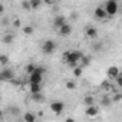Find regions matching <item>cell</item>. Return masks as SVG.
Returning <instances> with one entry per match:
<instances>
[{"instance_id": "obj_1", "label": "cell", "mask_w": 122, "mask_h": 122, "mask_svg": "<svg viewBox=\"0 0 122 122\" xmlns=\"http://www.w3.org/2000/svg\"><path fill=\"white\" fill-rule=\"evenodd\" d=\"M45 72H46L45 68H35V71L29 75V82L30 83H42Z\"/></svg>"}, {"instance_id": "obj_2", "label": "cell", "mask_w": 122, "mask_h": 122, "mask_svg": "<svg viewBox=\"0 0 122 122\" xmlns=\"http://www.w3.org/2000/svg\"><path fill=\"white\" fill-rule=\"evenodd\" d=\"M103 9H105V12H106V15L109 16V17H113V16H116V13H118V2H115V0H108V2L105 3V6H103Z\"/></svg>"}, {"instance_id": "obj_3", "label": "cell", "mask_w": 122, "mask_h": 122, "mask_svg": "<svg viewBox=\"0 0 122 122\" xmlns=\"http://www.w3.org/2000/svg\"><path fill=\"white\" fill-rule=\"evenodd\" d=\"M82 56H83V53H82L81 50H69L65 63H66V65H69V63H78V65H79V60H81Z\"/></svg>"}, {"instance_id": "obj_4", "label": "cell", "mask_w": 122, "mask_h": 122, "mask_svg": "<svg viewBox=\"0 0 122 122\" xmlns=\"http://www.w3.org/2000/svg\"><path fill=\"white\" fill-rule=\"evenodd\" d=\"M56 50V43L53 42V40H45L43 42V45H42V52L45 53V55H50V53H53Z\"/></svg>"}, {"instance_id": "obj_5", "label": "cell", "mask_w": 122, "mask_h": 122, "mask_svg": "<svg viewBox=\"0 0 122 122\" xmlns=\"http://www.w3.org/2000/svg\"><path fill=\"white\" fill-rule=\"evenodd\" d=\"M0 78H2V82H3V81H6V82H10V81L15 78V72H13L12 69L6 68V69H3L2 72H0Z\"/></svg>"}, {"instance_id": "obj_6", "label": "cell", "mask_w": 122, "mask_h": 122, "mask_svg": "<svg viewBox=\"0 0 122 122\" xmlns=\"http://www.w3.org/2000/svg\"><path fill=\"white\" fill-rule=\"evenodd\" d=\"M50 109L53 111V113H56V115H60L63 112V109H65V105H63V102H59V101H56V102H52V105H50Z\"/></svg>"}, {"instance_id": "obj_7", "label": "cell", "mask_w": 122, "mask_h": 122, "mask_svg": "<svg viewBox=\"0 0 122 122\" xmlns=\"http://www.w3.org/2000/svg\"><path fill=\"white\" fill-rule=\"evenodd\" d=\"M57 32H59V35L60 36H63V37H66V36H69L71 33H72V26L66 22L63 26H60L59 29H57Z\"/></svg>"}, {"instance_id": "obj_8", "label": "cell", "mask_w": 122, "mask_h": 122, "mask_svg": "<svg viewBox=\"0 0 122 122\" xmlns=\"http://www.w3.org/2000/svg\"><path fill=\"white\" fill-rule=\"evenodd\" d=\"M95 17H96V19H99V20H103V19H106V17H108V15H106V12H105L103 6H98V7L95 9Z\"/></svg>"}, {"instance_id": "obj_9", "label": "cell", "mask_w": 122, "mask_h": 122, "mask_svg": "<svg viewBox=\"0 0 122 122\" xmlns=\"http://www.w3.org/2000/svg\"><path fill=\"white\" fill-rule=\"evenodd\" d=\"M98 113H99V109H98L95 105L86 106V115H88V118H96Z\"/></svg>"}, {"instance_id": "obj_10", "label": "cell", "mask_w": 122, "mask_h": 122, "mask_svg": "<svg viewBox=\"0 0 122 122\" xmlns=\"http://www.w3.org/2000/svg\"><path fill=\"white\" fill-rule=\"evenodd\" d=\"M66 23V17L65 16H56L55 19H53V27L57 30L60 26H63Z\"/></svg>"}, {"instance_id": "obj_11", "label": "cell", "mask_w": 122, "mask_h": 122, "mask_svg": "<svg viewBox=\"0 0 122 122\" xmlns=\"http://www.w3.org/2000/svg\"><path fill=\"white\" fill-rule=\"evenodd\" d=\"M85 33H86V36L89 37V39H96L98 37V29L96 27H93V26H89V27H86L85 29Z\"/></svg>"}, {"instance_id": "obj_12", "label": "cell", "mask_w": 122, "mask_h": 122, "mask_svg": "<svg viewBox=\"0 0 122 122\" xmlns=\"http://www.w3.org/2000/svg\"><path fill=\"white\" fill-rule=\"evenodd\" d=\"M119 73H121V71H119L118 66H111V68L108 69V72H106V76H108L109 79H115Z\"/></svg>"}, {"instance_id": "obj_13", "label": "cell", "mask_w": 122, "mask_h": 122, "mask_svg": "<svg viewBox=\"0 0 122 122\" xmlns=\"http://www.w3.org/2000/svg\"><path fill=\"white\" fill-rule=\"evenodd\" d=\"M29 92H30V93L42 92V83H30V82H29Z\"/></svg>"}, {"instance_id": "obj_14", "label": "cell", "mask_w": 122, "mask_h": 122, "mask_svg": "<svg viewBox=\"0 0 122 122\" xmlns=\"http://www.w3.org/2000/svg\"><path fill=\"white\" fill-rule=\"evenodd\" d=\"M91 65V56H82L81 57V60H79V66H82V68H88Z\"/></svg>"}, {"instance_id": "obj_15", "label": "cell", "mask_w": 122, "mask_h": 122, "mask_svg": "<svg viewBox=\"0 0 122 122\" xmlns=\"http://www.w3.org/2000/svg\"><path fill=\"white\" fill-rule=\"evenodd\" d=\"M13 40H15V36H13L12 33H6V35L3 36V39H2V42H3L5 45H10V43H13Z\"/></svg>"}, {"instance_id": "obj_16", "label": "cell", "mask_w": 122, "mask_h": 122, "mask_svg": "<svg viewBox=\"0 0 122 122\" xmlns=\"http://www.w3.org/2000/svg\"><path fill=\"white\" fill-rule=\"evenodd\" d=\"M32 95V99H33V102H43L45 99H43V95H42V92H37V93H30Z\"/></svg>"}, {"instance_id": "obj_17", "label": "cell", "mask_w": 122, "mask_h": 122, "mask_svg": "<svg viewBox=\"0 0 122 122\" xmlns=\"http://www.w3.org/2000/svg\"><path fill=\"white\" fill-rule=\"evenodd\" d=\"M29 5H30V9L36 10V9H39V7H40L42 0H29Z\"/></svg>"}, {"instance_id": "obj_18", "label": "cell", "mask_w": 122, "mask_h": 122, "mask_svg": "<svg viewBox=\"0 0 122 122\" xmlns=\"http://www.w3.org/2000/svg\"><path fill=\"white\" fill-rule=\"evenodd\" d=\"M23 119H25V122H35L36 121V116L33 113H30V112H26L23 115Z\"/></svg>"}, {"instance_id": "obj_19", "label": "cell", "mask_w": 122, "mask_h": 122, "mask_svg": "<svg viewBox=\"0 0 122 122\" xmlns=\"http://www.w3.org/2000/svg\"><path fill=\"white\" fill-rule=\"evenodd\" d=\"M82 73H83V68H82V66H79V65H78V66H75V68H73V75H75L76 78H81V76H82Z\"/></svg>"}, {"instance_id": "obj_20", "label": "cell", "mask_w": 122, "mask_h": 122, "mask_svg": "<svg viewBox=\"0 0 122 122\" xmlns=\"http://www.w3.org/2000/svg\"><path fill=\"white\" fill-rule=\"evenodd\" d=\"M65 88H66L68 91H73V89H76V83H75L73 81H68V82L65 83Z\"/></svg>"}, {"instance_id": "obj_21", "label": "cell", "mask_w": 122, "mask_h": 122, "mask_svg": "<svg viewBox=\"0 0 122 122\" xmlns=\"http://www.w3.org/2000/svg\"><path fill=\"white\" fill-rule=\"evenodd\" d=\"M22 30H23V35H26V36H30L33 33V27L32 26H25Z\"/></svg>"}, {"instance_id": "obj_22", "label": "cell", "mask_w": 122, "mask_h": 122, "mask_svg": "<svg viewBox=\"0 0 122 122\" xmlns=\"http://www.w3.org/2000/svg\"><path fill=\"white\" fill-rule=\"evenodd\" d=\"M9 63V56L7 55H0V65H7Z\"/></svg>"}, {"instance_id": "obj_23", "label": "cell", "mask_w": 122, "mask_h": 122, "mask_svg": "<svg viewBox=\"0 0 122 122\" xmlns=\"http://www.w3.org/2000/svg\"><path fill=\"white\" fill-rule=\"evenodd\" d=\"M83 102H85V105H86V106H89V105H93L95 99H93V96H85Z\"/></svg>"}, {"instance_id": "obj_24", "label": "cell", "mask_w": 122, "mask_h": 122, "mask_svg": "<svg viewBox=\"0 0 122 122\" xmlns=\"http://www.w3.org/2000/svg\"><path fill=\"white\" fill-rule=\"evenodd\" d=\"M35 68H36V66H35L33 63H29V65L26 66V69H25V71H26V73H27V75H30V73L35 71Z\"/></svg>"}, {"instance_id": "obj_25", "label": "cell", "mask_w": 122, "mask_h": 122, "mask_svg": "<svg viewBox=\"0 0 122 122\" xmlns=\"http://www.w3.org/2000/svg\"><path fill=\"white\" fill-rule=\"evenodd\" d=\"M101 102H102V105H103V106H109V105L112 103V99H111V98H108V96H105Z\"/></svg>"}, {"instance_id": "obj_26", "label": "cell", "mask_w": 122, "mask_h": 122, "mask_svg": "<svg viewBox=\"0 0 122 122\" xmlns=\"http://www.w3.org/2000/svg\"><path fill=\"white\" fill-rule=\"evenodd\" d=\"M22 7H23V10H30L29 0H25V2H22Z\"/></svg>"}, {"instance_id": "obj_27", "label": "cell", "mask_w": 122, "mask_h": 122, "mask_svg": "<svg viewBox=\"0 0 122 122\" xmlns=\"http://www.w3.org/2000/svg\"><path fill=\"white\" fill-rule=\"evenodd\" d=\"M112 99V102H121V99H122V95L121 93H116L113 98H111Z\"/></svg>"}, {"instance_id": "obj_28", "label": "cell", "mask_w": 122, "mask_h": 122, "mask_svg": "<svg viewBox=\"0 0 122 122\" xmlns=\"http://www.w3.org/2000/svg\"><path fill=\"white\" fill-rule=\"evenodd\" d=\"M13 26H15L16 29H19V27L22 26V22H20V19H15V20H13Z\"/></svg>"}, {"instance_id": "obj_29", "label": "cell", "mask_w": 122, "mask_h": 122, "mask_svg": "<svg viewBox=\"0 0 122 122\" xmlns=\"http://www.w3.org/2000/svg\"><path fill=\"white\" fill-rule=\"evenodd\" d=\"M102 86H103V89H105V91H109V89L112 88V86L109 85V82H103V83H102Z\"/></svg>"}, {"instance_id": "obj_30", "label": "cell", "mask_w": 122, "mask_h": 122, "mask_svg": "<svg viewBox=\"0 0 122 122\" xmlns=\"http://www.w3.org/2000/svg\"><path fill=\"white\" fill-rule=\"evenodd\" d=\"M9 25V17H3L2 19V26H7Z\"/></svg>"}, {"instance_id": "obj_31", "label": "cell", "mask_w": 122, "mask_h": 122, "mask_svg": "<svg viewBox=\"0 0 122 122\" xmlns=\"http://www.w3.org/2000/svg\"><path fill=\"white\" fill-rule=\"evenodd\" d=\"M42 2H45L46 5H53V3L56 2V0H42Z\"/></svg>"}, {"instance_id": "obj_32", "label": "cell", "mask_w": 122, "mask_h": 122, "mask_svg": "<svg viewBox=\"0 0 122 122\" xmlns=\"http://www.w3.org/2000/svg\"><path fill=\"white\" fill-rule=\"evenodd\" d=\"M3 13H5V6L0 3V15H3Z\"/></svg>"}, {"instance_id": "obj_33", "label": "cell", "mask_w": 122, "mask_h": 122, "mask_svg": "<svg viewBox=\"0 0 122 122\" xmlns=\"http://www.w3.org/2000/svg\"><path fill=\"white\" fill-rule=\"evenodd\" d=\"M101 47H102V45H101V43H96V45L93 46V49H95V50H98V49H101Z\"/></svg>"}, {"instance_id": "obj_34", "label": "cell", "mask_w": 122, "mask_h": 122, "mask_svg": "<svg viewBox=\"0 0 122 122\" xmlns=\"http://www.w3.org/2000/svg\"><path fill=\"white\" fill-rule=\"evenodd\" d=\"M2 118H3V111L0 109V119H2Z\"/></svg>"}, {"instance_id": "obj_35", "label": "cell", "mask_w": 122, "mask_h": 122, "mask_svg": "<svg viewBox=\"0 0 122 122\" xmlns=\"http://www.w3.org/2000/svg\"><path fill=\"white\" fill-rule=\"evenodd\" d=\"M0 82H2V78H0Z\"/></svg>"}, {"instance_id": "obj_36", "label": "cell", "mask_w": 122, "mask_h": 122, "mask_svg": "<svg viewBox=\"0 0 122 122\" xmlns=\"http://www.w3.org/2000/svg\"><path fill=\"white\" fill-rule=\"evenodd\" d=\"M115 2H118V0H115Z\"/></svg>"}]
</instances>
